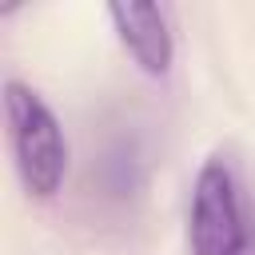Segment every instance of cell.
<instances>
[{"label":"cell","mask_w":255,"mask_h":255,"mask_svg":"<svg viewBox=\"0 0 255 255\" xmlns=\"http://www.w3.org/2000/svg\"><path fill=\"white\" fill-rule=\"evenodd\" d=\"M191 255H239L255 235L239 207V187L223 155H211L191 191V223H187Z\"/></svg>","instance_id":"cell-2"},{"label":"cell","mask_w":255,"mask_h":255,"mask_svg":"<svg viewBox=\"0 0 255 255\" xmlns=\"http://www.w3.org/2000/svg\"><path fill=\"white\" fill-rule=\"evenodd\" d=\"M239 255H255V239H251V243H247V247H243Z\"/></svg>","instance_id":"cell-4"},{"label":"cell","mask_w":255,"mask_h":255,"mask_svg":"<svg viewBox=\"0 0 255 255\" xmlns=\"http://www.w3.org/2000/svg\"><path fill=\"white\" fill-rule=\"evenodd\" d=\"M124 48L147 76H167L171 68V32H167V12L147 0H116L108 8Z\"/></svg>","instance_id":"cell-3"},{"label":"cell","mask_w":255,"mask_h":255,"mask_svg":"<svg viewBox=\"0 0 255 255\" xmlns=\"http://www.w3.org/2000/svg\"><path fill=\"white\" fill-rule=\"evenodd\" d=\"M4 112H8V139L16 155V171L36 199L60 191L68 171V139L52 108L20 80L4 84Z\"/></svg>","instance_id":"cell-1"}]
</instances>
